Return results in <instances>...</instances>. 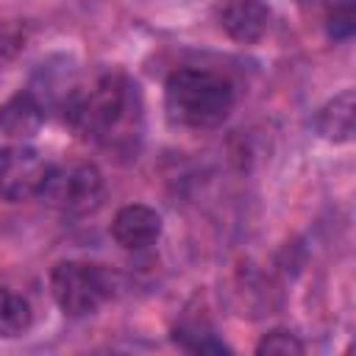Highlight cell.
<instances>
[{"mask_svg":"<svg viewBox=\"0 0 356 356\" xmlns=\"http://www.w3.org/2000/svg\"><path fill=\"white\" fill-rule=\"evenodd\" d=\"M58 106L83 139L111 153H134L139 147L145 106L136 81L125 72L106 70L89 83H70Z\"/></svg>","mask_w":356,"mask_h":356,"instance_id":"6da1fadb","label":"cell"},{"mask_svg":"<svg viewBox=\"0 0 356 356\" xmlns=\"http://www.w3.org/2000/svg\"><path fill=\"white\" fill-rule=\"evenodd\" d=\"M236 103L231 78L203 67H181L164 83V111L172 125L206 131L228 120Z\"/></svg>","mask_w":356,"mask_h":356,"instance_id":"7a4b0ae2","label":"cell"},{"mask_svg":"<svg viewBox=\"0 0 356 356\" xmlns=\"http://www.w3.org/2000/svg\"><path fill=\"white\" fill-rule=\"evenodd\" d=\"M114 292V278L89 261H58L50 273V295L61 314L67 317H89L95 314Z\"/></svg>","mask_w":356,"mask_h":356,"instance_id":"3957f363","label":"cell"},{"mask_svg":"<svg viewBox=\"0 0 356 356\" xmlns=\"http://www.w3.org/2000/svg\"><path fill=\"white\" fill-rule=\"evenodd\" d=\"M106 195V184H103V172L89 164V161H78V164H67V167H50L39 197L67 214V217H83L92 214Z\"/></svg>","mask_w":356,"mask_h":356,"instance_id":"277c9868","label":"cell"},{"mask_svg":"<svg viewBox=\"0 0 356 356\" xmlns=\"http://www.w3.org/2000/svg\"><path fill=\"white\" fill-rule=\"evenodd\" d=\"M50 167L53 164H47L36 150L25 145L0 147V197L3 200L39 197Z\"/></svg>","mask_w":356,"mask_h":356,"instance_id":"5b68a950","label":"cell"},{"mask_svg":"<svg viewBox=\"0 0 356 356\" xmlns=\"http://www.w3.org/2000/svg\"><path fill=\"white\" fill-rule=\"evenodd\" d=\"M161 214L145 203H128L114 214L111 236L125 250H147L161 236Z\"/></svg>","mask_w":356,"mask_h":356,"instance_id":"8992f818","label":"cell"},{"mask_svg":"<svg viewBox=\"0 0 356 356\" xmlns=\"http://www.w3.org/2000/svg\"><path fill=\"white\" fill-rule=\"evenodd\" d=\"M217 19L231 39L253 44L270 28V6L264 0H220Z\"/></svg>","mask_w":356,"mask_h":356,"instance_id":"52a82bcc","label":"cell"},{"mask_svg":"<svg viewBox=\"0 0 356 356\" xmlns=\"http://www.w3.org/2000/svg\"><path fill=\"white\" fill-rule=\"evenodd\" d=\"M44 117L47 106L42 103V97L33 89H25L11 95L0 106V131L11 139H31L44 125Z\"/></svg>","mask_w":356,"mask_h":356,"instance_id":"ba28073f","label":"cell"},{"mask_svg":"<svg viewBox=\"0 0 356 356\" xmlns=\"http://www.w3.org/2000/svg\"><path fill=\"white\" fill-rule=\"evenodd\" d=\"M353 114H356V103H353V89L339 92L337 97H331L314 117V128L323 139L345 145L353 139Z\"/></svg>","mask_w":356,"mask_h":356,"instance_id":"9c48e42d","label":"cell"},{"mask_svg":"<svg viewBox=\"0 0 356 356\" xmlns=\"http://www.w3.org/2000/svg\"><path fill=\"white\" fill-rule=\"evenodd\" d=\"M33 323V306L25 295L0 286V339L22 337Z\"/></svg>","mask_w":356,"mask_h":356,"instance_id":"30bf717a","label":"cell"},{"mask_svg":"<svg viewBox=\"0 0 356 356\" xmlns=\"http://www.w3.org/2000/svg\"><path fill=\"white\" fill-rule=\"evenodd\" d=\"M175 342L192 353H228V345H222L211 331L197 328V325H178Z\"/></svg>","mask_w":356,"mask_h":356,"instance_id":"8fae6325","label":"cell"},{"mask_svg":"<svg viewBox=\"0 0 356 356\" xmlns=\"http://www.w3.org/2000/svg\"><path fill=\"white\" fill-rule=\"evenodd\" d=\"M325 28H328V36L337 39V42L350 39L353 31H356V8H353V0H334V3H328Z\"/></svg>","mask_w":356,"mask_h":356,"instance_id":"7c38bea8","label":"cell"},{"mask_svg":"<svg viewBox=\"0 0 356 356\" xmlns=\"http://www.w3.org/2000/svg\"><path fill=\"white\" fill-rule=\"evenodd\" d=\"M256 353L259 356H300L303 342L292 331H270L256 345Z\"/></svg>","mask_w":356,"mask_h":356,"instance_id":"4fadbf2b","label":"cell"},{"mask_svg":"<svg viewBox=\"0 0 356 356\" xmlns=\"http://www.w3.org/2000/svg\"><path fill=\"white\" fill-rule=\"evenodd\" d=\"M295 3H312V0H295Z\"/></svg>","mask_w":356,"mask_h":356,"instance_id":"5bb4252c","label":"cell"}]
</instances>
